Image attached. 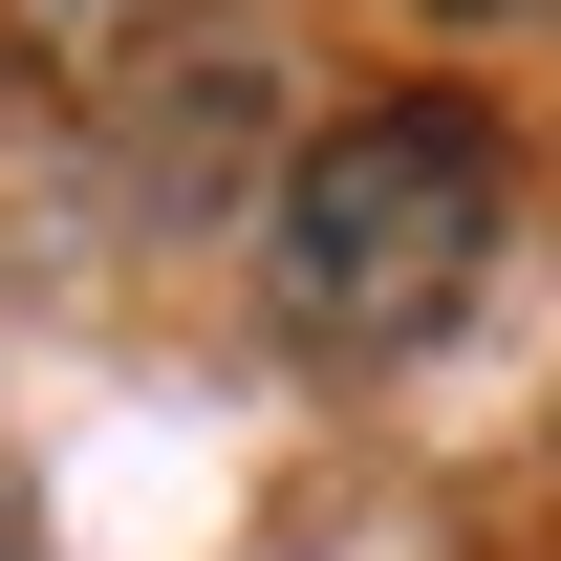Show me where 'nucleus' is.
<instances>
[{
	"mask_svg": "<svg viewBox=\"0 0 561 561\" xmlns=\"http://www.w3.org/2000/svg\"><path fill=\"white\" fill-rule=\"evenodd\" d=\"M496 238H518V151H496L476 108L389 87L346 130H302V173L260 195V302L302 346H432L496 280Z\"/></svg>",
	"mask_w": 561,
	"mask_h": 561,
	"instance_id": "f257e3e1",
	"label": "nucleus"
},
{
	"mask_svg": "<svg viewBox=\"0 0 561 561\" xmlns=\"http://www.w3.org/2000/svg\"><path fill=\"white\" fill-rule=\"evenodd\" d=\"M0 561H22V496H0Z\"/></svg>",
	"mask_w": 561,
	"mask_h": 561,
	"instance_id": "7ed1b4c3",
	"label": "nucleus"
},
{
	"mask_svg": "<svg viewBox=\"0 0 561 561\" xmlns=\"http://www.w3.org/2000/svg\"><path fill=\"white\" fill-rule=\"evenodd\" d=\"M411 22H540V0H411Z\"/></svg>",
	"mask_w": 561,
	"mask_h": 561,
	"instance_id": "f03ea898",
	"label": "nucleus"
}]
</instances>
